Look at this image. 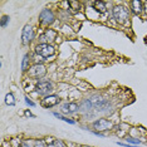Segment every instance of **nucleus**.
I'll return each mask as SVG.
<instances>
[{
    "label": "nucleus",
    "instance_id": "obj_1",
    "mask_svg": "<svg viewBox=\"0 0 147 147\" xmlns=\"http://www.w3.org/2000/svg\"><path fill=\"white\" fill-rule=\"evenodd\" d=\"M112 15H113V18L116 19L117 23L125 24L129 18V10L123 5H116V6H113V9H112Z\"/></svg>",
    "mask_w": 147,
    "mask_h": 147
},
{
    "label": "nucleus",
    "instance_id": "obj_2",
    "mask_svg": "<svg viewBox=\"0 0 147 147\" xmlns=\"http://www.w3.org/2000/svg\"><path fill=\"white\" fill-rule=\"evenodd\" d=\"M53 91H54V84L49 81H39L35 84V93L38 96L47 97L51 96Z\"/></svg>",
    "mask_w": 147,
    "mask_h": 147
},
{
    "label": "nucleus",
    "instance_id": "obj_3",
    "mask_svg": "<svg viewBox=\"0 0 147 147\" xmlns=\"http://www.w3.org/2000/svg\"><path fill=\"white\" fill-rule=\"evenodd\" d=\"M35 53L42 58H49L55 53V49L51 44H38L35 47Z\"/></svg>",
    "mask_w": 147,
    "mask_h": 147
},
{
    "label": "nucleus",
    "instance_id": "obj_4",
    "mask_svg": "<svg viewBox=\"0 0 147 147\" xmlns=\"http://www.w3.org/2000/svg\"><path fill=\"white\" fill-rule=\"evenodd\" d=\"M45 73H47L45 67L43 65V64H39V63H36V64L32 65L30 68H29V71H28L29 77H32V78H35V79L43 78V77L45 76Z\"/></svg>",
    "mask_w": 147,
    "mask_h": 147
},
{
    "label": "nucleus",
    "instance_id": "obj_5",
    "mask_svg": "<svg viewBox=\"0 0 147 147\" xmlns=\"http://www.w3.org/2000/svg\"><path fill=\"white\" fill-rule=\"evenodd\" d=\"M54 14L51 9H43L39 14V22L42 25H51L54 23Z\"/></svg>",
    "mask_w": 147,
    "mask_h": 147
},
{
    "label": "nucleus",
    "instance_id": "obj_6",
    "mask_svg": "<svg viewBox=\"0 0 147 147\" xmlns=\"http://www.w3.org/2000/svg\"><path fill=\"white\" fill-rule=\"evenodd\" d=\"M112 127H113V123L111 121H108V119H106V118H99V119H96V121L93 122V128L98 129L99 132L112 129Z\"/></svg>",
    "mask_w": 147,
    "mask_h": 147
},
{
    "label": "nucleus",
    "instance_id": "obj_7",
    "mask_svg": "<svg viewBox=\"0 0 147 147\" xmlns=\"http://www.w3.org/2000/svg\"><path fill=\"white\" fill-rule=\"evenodd\" d=\"M34 39V29L30 25H25L22 33V43L23 45H29L30 42Z\"/></svg>",
    "mask_w": 147,
    "mask_h": 147
},
{
    "label": "nucleus",
    "instance_id": "obj_8",
    "mask_svg": "<svg viewBox=\"0 0 147 147\" xmlns=\"http://www.w3.org/2000/svg\"><path fill=\"white\" fill-rule=\"evenodd\" d=\"M59 102H61V98H59V96L51 94V96L44 97V98L42 99L40 105H42V107H44V108H52V107L59 105Z\"/></svg>",
    "mask_w": 147,
    "mask_h": 147
},
{
    "label": "nucleus",
    "instance_id": "obj_9",
    "mask_svg": "<svg viewBox=\"0 0 147 147\" xmlns=\"http://www.w3.org/2000/svg\"><path fill=\"white\" fill-rule=\"evenodd\" d=\"M57 39V32L53 29H45V32L39 36L40 44H49V42H54Z\"/></svg>",
    "mask_w": 147,
    "mask_h": 147
},
{
    "label": "nucleus",
    "instance_id": "obj_10",
    "mask_svg": "<svg viewBox=\"0 0 147 147\" xmlns=\"http://www.w3.org/2000/svg\"><path fill=\"white\" fill-rule=\"evenodd\" d=\"M61 109L64 115H73V113H77L79 111V106L77 105V103H73V102L64 103V105H62Z\"/></svg>",
    "mask_w": 147,
    "mask_h": 147
},
{
    "label": "nucleus",
    "instance_id": "obj_11",
    "mask_svg": "<svg viewBox=\"0 0 147 147\" xmlns=\"http://www.w3.org/2000/svg\"><path fill=\"white\" fill-rule=\"evenodd\" d=\"M44 141H45L48 147H65L64 142L61 141V140H58V138H55V137H47Z\"/></svg>",
    "mask_w": 147,
    "mask_h": 147
},
{
    "label": "nucleus",
    "instance_id": "obj_12",
    "mask_svg": "<svg viewBox=\"0 0 147 147\" xmlns=\"http://www.w3.org/2000/svg\"><path fill=\"white\" fill-rule=\"evenodd\" d=\"M131 10L133 14L138 15L141 14L142 11V1H140V0H132L131 1Z\"/></svg>",
    "mask_w": 147,
    "mask_h": 147
},
{
    "label": "nucleus",
    "instance_id": "obj_13",
    "mask_svg": "<svg viewBox=\"0 0 147 147\" xmlns=\"http://www.w3.org/2000/svg\"><path fill=\"white\" fill-rule=\"evenodd\" d=\"M92 102H91V99H84V101H82L81 102V105H79V111H82V112H89L91 111V108H92Z\"/></svg>",
    "mask_w": 147,
    "mask_h": 147
},
{
    "label": "nucleus",
    "instance_id": "obj_14",
    "mask_svg": "<svg viewBox=\"0 0 147 147\" xmlns=\"http://www.w3.org/2000/svg\"><path fill=\"white\" fill-rule=\"evenodd\" d=\"M93 5V9L98 13H106L107 11V8H106V4L103 1H93L92 3Z\"/></svg>",
    "mask_w": 147,
    "mask_h": 147
},
{
    "label": "nucleus",
    "instance_id": "obj_15",
    "mask_svg": "<svg viewBox=\"0 0 147 147\" xmlns=\"http://www.w3.org/2000/svg\"><path fill=\"white\" fill-rule=\"evenodd\" d=\"M30 57H29V54L26 53V54L24 55V58H23V62H22V71L23 72H26L29 71V61H30Z\"/></svg>",
    "mask_w": 147,
    "mask_h": 147
},
{
    "label": "nucleus",
    "instance_id": "obj_16",
    "mask_svg": "<svg viewBox=\"0 0 147 147\" xmlns=\"http://www.w3.org/2000/svg\"><path fill=\"white\" fill-rule=\"evenodd\" d=\"M54 115V117H57V118H59V119H62V121H64V122H68V123H71V125H74V121L73 119H71V118H68V117H64L63 115H61V113H58V112H54L53 113Z\"/></svg>",
    "mask_w": 147,
    "mask_h": 147
},
{
    "label": "nucleus",
    "instance_id": "obj_17",
    "mask_svg": "<svg viewBox=\"0 0 147 147\" xmlns=\"http://www.w3.org/2000/svg\"><path fill=\"white\" fill-rule=\"evenodd\" d=\"M5 103L8 106H14L15 105V98L11 93H8V94L5 96Z\"/></svg>",
    "mask_w": 147,
    "mask_h": 147
},
{
    "label": "nucleus",
    "instance_id": "obj_18",
    "mask_svg": "<svg viewBox=\"0 0 147 147\" xmlns=\"http://www.w3.org/2000/svg\"><path fill=\"white\" fill-rule=\"evenodd\" d=\"M127 142L129 143V145H133V146H136V145H140L141 143V141L140 140H136V138H132V137H128V138L126 140Z\"/></svg>",
    "mask_w": 147,
    "mask_h": 147
},
{
    "label": "nucleus",
    "instance_id": "obj_19",
    "mask_svg": "<svg viewBox=\"0 0 147 147\" xmlns=\"http://www.w3.org/2000/svg\"><path fill=\"white\" fill-rule=\"evenodd\" d=\"M8 23H9V16L4 15V16L1 18V26H3V28H5V26L8 25Z\"/></svg>",
    "mask_w": 147,
    "mask_h": 147
},
{
    "label": "nucleus",
    "instance_id": "obj_20",
    "mask_svg": "<svg viewBox=\"0 0 147 147\" xmlns=\"http://www.w3.org/2000/svg\"><path fill=\"white\" fill-rule=\"evenodd\" d=\"M35 147H48V146H47L45 141H36L35 142Z\"/></svg>",
    "mask_w": 147,
    "mask_h": 147
},
{
    "label": "nucleus",
    "instance_id": "obj_21",
    "mask_svg": "<svg viewBox=\"0 0 147 147\" xmlns=\"http://www.w3.org/2000/svg\"><path fill=\"white\" fill-rule=\"evenodd\" d=\"M25 103H26L28 106H30V107H34V106H35V103L33 102V101H30V99H29L28 97H25Z\"/></svg>",
    "mask_w": 147,
    "mask_h": 147
},
{
    "label": "nucleus",
    "instance_id": "obj_22",
    "mask_svg": "<svg viewBox=\"0 0 147 147\" xmlns=\"http://www.w3.org/2000/svg\"><path fill=\"white\" fill-rule=\"evenodd\" d=\"M18 147H32V145L29 142H22V143H19Z\"/></svg>",
    "mask_w": 147,
    "mask_h": 147
},
{
    "label": "nucleus",
    "instance_id": "obj_23",
    "mask_svg": "<svg viewBox=\"0 0 147 147\" xmlns=\"http://www.w3.org/2000/svg\"><path fill=\"white\" fill-rule=\"evenodd\" d=\"M25 116H29V117H35L34 115H32V113L29 112V111H25Z\"/></svg>",
    "mask_w": 147,
    "mask_h": 147
},
{
    "label": "nucleus",
    "instance_id": "obj_24",
    "mask_svg": "<svg viewBox=\"0 0 147 147\" xmlns=\"http://www.w3.org/2000/svg\"><path fill=\"white\" fill-rule=\"evenodd\" d=\"M145 11H146V14H147V3L145 4Z\"/></svg>",
    "mask_w": 147,
    "mask_h": 147
}]
</instances>
